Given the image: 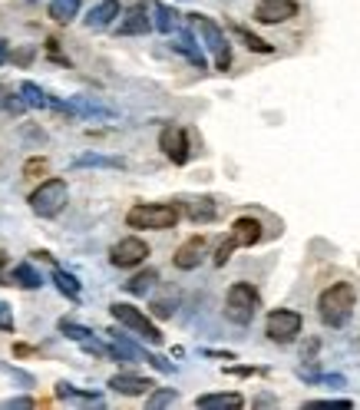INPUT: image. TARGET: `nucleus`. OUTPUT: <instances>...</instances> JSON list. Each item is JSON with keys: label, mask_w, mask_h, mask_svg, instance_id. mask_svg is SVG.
I'll use <instances>...</instances> for the list:
<instances>
[{"label": "nucleus", "mask_w": 360, "mask_h": 410, "mask_svg": "<svg viewBox=\"0 0 360 410\" xmlns=\"http://www.w3.org/2000/svg\"><path fill=\"white\" fill-rule=\"evenodd\" d=\"M354 311H357V288L351 281H334L331 288H324L317 295V318L324 328L341 331L351 325Z\"/></svg>", "instance_id": "nucleus-1"}, {"label": "nucleus", "mask_w": 360, "mask_h": 410, "mask_svg": "<svg viewBox=\"0 0 360 410\" xmlns=\"http://www.w3.org/2000/svg\"><path fill=\"white\" fill-rule=\"evenodd\" d=\"M182 219V209L175 202H139L126 212V225L139 232H169Z\"/></svg>", "instance_id": "nucleus-2"}, {"label": "nucleus", "mask_w": 360, "mask_h": 410, "mask_svg": "<svg viewBox=\"0 0 360 410\" xmlns=\"http://www.w3.org/2000/svg\"><path fill=\"white\" fill-rule=\"evenodd\" d=\"M258 308H261V295L251 281H235L225 291V318L238 328H248L255 321Z\"/></svg>", "instance_id": "nucleus-3"}, {"label": "nucleus", "mask_w": 360, "mask_h": 410, "mask_svg": "<svg viewBox=\"0 0 360 410\" xmlns=\"http://www.w3.org/2000/svg\"><path fill=\"white\" fill-rule=\"evenodd\" d=\"M30 212L40 219H57L70 202V185L63 179H43L37 189L30 192Z\"/></svg>", "instance_id": "nucleus-4"}, {"label": "nucleus", "mask_w": 360, "mask_h": 410, "mask_svg": "<svg viewBox=\"0 0 360 410\" xmlns=\"http://www.w3.org/2000/svg\"><path fill=\"white\" fill-rule=\"evenodd\" d=\"M304 331V315L301 311H294V308H271L265 318V338L271 344H281V347H288V344H294L298 338H301Z\"/></svg>", "instance_id": "nucleus-5"}, {"label": "nucleus", "mask_w": 360, "mask_h": 410, "mask_svg": "<svg viewBox=\"0 0 360 410\" xmlns=\"http://www.w3.org/2000/svg\"><path fill=\"white\" fill-rule=\"evenodd\" d=\"M109 315H113L123 328H129V331H133L139 341H146V344H162V338H165V334L159 331V325H156V321H152L146 311H139L136 305L113 301V305H109Z\"/></svg>", "instance_id": "nucleus-6"}, {"label": "nucleus", "mask_w": 360, "mask_h": 410, "mask_svg": "<svg viewBox=\"0 0 360 410\" xmlns=\"http://www.w3.org/2000/svg\"><path fill=\"white\" fill-rule=\"evenodd\" d=\"M192 23H195L202 43H205V50H209L212 60H215V70L225 73V70L231 67V43H228L225 30L218 27L212 17H205V14H192Z\"/></svg>", "instance_id": "nucleus-7"}, {"label": "nucleus", "mask_w": 360, "mask_h": 410, "mask_svg": "<svg viewBox=\"0 0 360 410\" xmlns=\"http://www.w3.org/2000/svg\"><path fill=\"white\" fill-rule=\"evenodd\" d=\"M159 149L172 166H185L189 163V156H192L189 133H185L182 126H165V129L159 133Z\"/></svg>", "instance_id": "nucleus-8"}, {"label": "nucleus", "mask_w": 360, "mask_h": 410, "mask_svg": "<svg viewBox=\"0 0 360 410\" xmlns=\"http://www.w3.org/2000/svg\"><path fill=\"white\" fill-rule=\"evenodd\" d=\"M146 258H149V245L143 239H136V235H126V239H119L109 248V265L116 268H136L143 265Z\"/></svg>", "instance_id": "nucleus-9"}, {"label": "nucleus", "mask_w": 360, "mask_h": 410, "mask_svg": "<svg viewBox=\"0 0 360 410\" xmlns=\"http://www.w3.org/2000/svg\"><path fill=\"white\" fill-rule=\"evenodd\" d=\"M205 255H209V242H205V235H192V239L182 242L179 252L172 255V265L179 268V271H195V268L205 261Z\"/></svg>", "instance_id": "nucleus-10"}, {"label": "nucleus", "mask_w": 360, "mask_h": 410, "mask_svg": "<svg viewBox=\"0 0 360 410\" xmlns=\"http://www.w3.org/2000/svg\"><path fill=\"white\" fill-rule=\"evenodd\" d=\"M298 17V0H258L255 4V20L258 23H288Z\"/></svg>", "instance_id": "nucleus-11"}, {"label": "nucleus", "mask_w": 360, "mask_h": 410, "mask_svg": "<svg viewBox=\"0 0 360 410\" xmlns=\"http://www.w3.org/2000/svg\"><path fill=\"white\" fill-rule=\"evenodd\" d=\"M119 33L123 37H143V33H149L152 30V20H149V4L146 0H139V4H133V7L126 10V14H119Z\"/></svg>", "instance_id": "nucleus-12"}, {"label": "nucleus", "mask_w": 360, "mask_h": 410, "mask_svg": "<svg viewBox=\"0 0 360 410\" xmlns=\"http://www.w3.org/2000/svg\"><path fill=\"white\" fill-rule=\"evenodd\" d=\"M179 209H182V215L189 222H195V225H209V222L218 219V205L209 195H192V199L182 202Z\"/></svg>", "instance_id": "nucleus-13"}, {"label": "nucleus", "mask_w": 360, "mask_h": 410, "mask_svg": "<svg viewBox=\"0 0 360 410\" xmlns=\"http://www.w3.org/2000/svg\"><path fill=\"white\" fill-rule=\"evenodd\" d=\"M119 14H123V4H119V0H99L83 17V23L89 30H109L116 20H119Z\"/></svg>", "instance_id": "nucleus-14"}, {"label": "nucleus", "mask_w": 360, "mask_h": 410, "mask_svg": "<svg viewBox=\"0 0 360 410\" xmlns=\"http://www.w3.org/2000/svg\"><path fill=\"white\" fill-rule=\"evenodd\" d=\"M261 222L251 219V215H241V219L231 222V232H228V239L235 242V248H251L261 242Z\"/></svg>", "instance_id": "nucleus-15"}, {"label": "nucleus", "mask_w": 360, "mask_h": 410, "mask_svg": "<svg viewBox=\"0 0 360 410\" xmlns=\"http://www.w3.org/2000/svg\"><path fill=\"white\" fill-rule=\"evenodd\" d=\"M152 387H156V384H152L149 377H143V374H113V377H109V391L123 394V397H143Z\"/></svg>", "instance_id": "nucleus-16"}, {"label": "nucleus", "mask_w": 360, "mask_h": 410, "mask_svg": "<svg viewBox=\"0 0 360 410\" xmlns=\"http://www.w3.org/2000/svg\"><path fill=\"white\" fill-rule=\"evenodd\" d=\"M172 47L179 50L182 57L189 60L195 70H209V60H205V53H202V47H199V40H195V33H192L189 27L175 33V43H172Z\"/></svg>", "instance_id": "nucleus-17"}, {"label": "nucleus", "mask_w": 360, "mask_h": 410, "mask_svg": "<svg viewBox=\"0 0 360 410\" xmlns=\"http://www.w3.org/2000/svg\"><path fill=\"white\" fill-rule=\"evenodd\" d=\"M67 106L70 116H83V119H109V116H116L109 106L93 99V96H73V99H67Z\"/></svg>", "instance_id": "nucleus-18"}, {"label": "nucleus", "mask_w": 360, "mask_h": 410, "mask_svg": "<svg viewBox=\"0 0 360 410\" xmlns=\"http://www.w3.org/2000/svg\"><path fill=\"white\" fill-rule=\"evenodd\" d=\"M195 407L199 410H238V407H245V397L235 391H228V394H202L199 401H195Z\"/></svg>", "instance_id": "nucleus-19"}, {"label": "nucleus", "mask_w": 360, "mask_h": 410, "mask_svg": "<svg viewBox=\"0 0 360 410\" xmlns=\"http://www.w3.org/2000/svg\"><path fill=\"white\" fill-rule=\"evenodd\" d=\"M7 285H17V288H23V291H37V288H43V275H40L30 261H23V265H13Z\"/></svg>", "instance_id": "nucleus-20"}, {"label": "nucleus", "mask_w": 360, "mask_h": 410, "mask_svg": "<svg viewBox=\"0 0 360 410\" xmlns=\"http://www.w3.org/2000/svg\"><path fill=\"white\" fill-rule=\"evenodd\" d=\"M73 169H126V159L103 153H83L73 159Z\"/></svg>", "instance_id": "nucleus-21"}, {"label": "nucleus", "mask_w": 360, "mask_h": 410, "mask_svg": "<svg viewBox=\"0 0 360 410\" xmlns=\"http://www.w3.org/2000/svg\"><path fill=\"white\" fill-rule=\"evenodd\" d=\"M149 14H152V27L159 30V33H175L179 27V14L169 7V4H149Z\"/></svg>", "instance_id": "nucleus-22"}, {"label": "nucleus", "mask_w": 360, "mask_h": 410, "mask_svg": "<svg viewBox=\"0 0 360 410\" xmlns=\"http://www.w3.org/2000/svg\"><path fill=\"white\" fill-rule=\"evenodd\" d=\"M20 99L27 103V109H50V93L43 90V86H37L33 80H23V83L17 86Z\"/></svg>", "instance_id": "nucleus-23"}, {"label": "nucleus", "mask_w": 360, "mask_h": 410, "mask_svg": "<svg viewBox=\"0 0 360 410\" xmlns=\"http://www.w3.org/2000/svg\"><path fill=\"white\" fill-rule=\"evenodd\" d=\"M156 281H159V271H156V268H146V271H136L123 288H126V295L143 298V295H149L152 288H156Z\"/></svg>", "instance_id": "nucleus-24"}, {"label": "nucleus", "mask_w": 360, "mask_h": 410, "mask_svg": "<svg viewBox=\"0 0 360 410\" xmlns=\"http://www.w3.org/2000/svg\"><path fill=\"white\" fill-rule=\"evenodd\" d=\"M53 285H57V291L63 298H70V301H80V295H83V285L76 281V275H70V271H63V268H53Z\"/></svg>", "instance_id": "nucleus-25"}, {"label": "nucleus", "mask_w": 360, "mask_h": 410, "mask_svg": "<svg viewBox=\"0 0 360 410\" xmlns=\"http://www.w3.org/2000/svg\"><path fill=\"white\" fill-rule=\"evenodd\" d=\"M57 331L63 334V338H70V341H76V344H83V341H89V338H96L93 328L80 325V321H73V318H60Z\"/></svg>", "instance_id": "nucleus-26"}, {"label": "nucleus", "mask_w": 360, "mask_h": 410, "mask_svg": "<svg viewBox=\"0 0 360 410\" xmlns=\"http://www.w3.org/2000/svg\"><path fill=\"white\" fill-rule=\"evenodd\" d=\"M231 30H235V37L241 40V43H245V47L251 50V53H265V57H268V53H275V47H271L268 40H261L258 33H251L248 27H241V23H235Z\"/></svg>", "instance_id": "nucleus-27"}, {"label": "nucleus", "mask_w": 360, "mask_h": 410, "mask_svg": "<svg viewBox=\"0 0 360 410\" xmlns=\"http://www.w3.org/2000/svg\"><path fill=\"white\" fill-rule=\"evenodd\" d=\"M80 4L83 0H50V17L57 20V23H70L80 14Z\"/></svg>", "instance_id": "nucleus-28"}, {"label": "nucleus", "mask_w": 360, "mask_h": 410, "mask_svg": "<svg viewBox=\"0 0 360 410\" xmlns=\"http://www.w3.org/2000/svg\"><path fill=\"white\" fill-rule=\"evenodd\" d=\"M27 109V103L20 99V93H13L10 86H0V113L4 116H20Z\"/></svg>", "instance_id": "nucleus-29"}, {"label": "nucleus", "mask_w": 360, "mask_h": 410, "mask_svg": "<svg viewBox=\"0 0 360 410\" xmlns=\"http://www.w3.org/2000/svg\"><path fill=\"white\" fill-rule=\"evenodd\" d=\"M175 401H179V391H172V387H159V391H149V397H146V407L159 410V407H172Z\"/></svg>", "instance_id": "nucleus-30"}, {"label": "nucleus", "mask_w": 360, "mask_h": 410, "mask_svg": "<svg viewBox=\"0 0 360 410\" xmlns=\"http://www.w3.org/2000/svg\"><path fill=\"white\" fill-rule=\"evenodd\" d=\"M57 397H60V401H89V404H99V394L76 391L73 384H67V381H60V384H57Z\"/></svg>", "instance_id": "nucleus-31"}, {"label": "nucleus", "mask_w": 360, "mask_h": 410, "mask_svg": "<svg viewBox=\"0 0 360 410\" xmlns=\"http://www.w3.org/2000/svg\"><path fill=\"white\" fill-rule=\"evenodd\" d=\"M175 305H179V298H175V295H169V298H156V301L149 305V311H152V318H162V321H165V318L175 315Z\"/></svg>", "instance_id": "nucleus-32"}, {"label": "nucleus", "mask_w": 360, "mask_h": 410, "mask_svg": "<svg viewBox=\"0 0 360 410\" xmlns=\"http://www.w3.org/2000/svg\"><path fill=\"white\" fill-rule=\"evenodd\" d=\"M354 401H347V397H331V401H307L304 404V410H351Z\"/></svg>", "instance_id": "nucleus-33"}, {"label": "nucleus", "mask_w": 360, "mask_h": 410, "mask_svg": "<svg viewBox=\"0 0 360 410\" xmlns=\"http://www.w3.org/2000/svg\"><path fill=\"white\" fill-rule=\"evenodd\" d=\"M47 172H50V163L43 156H33V159L23 163V176H27V179H40V176H47Z\"/></svg>", "instance_id": "nucleus-34"}, {"label": "nucleus", "mask_w": 360, "mask_h": 410, "mask_svg": "<svg viewBox=\"0 0 360 410\" xmlns=\"http://www.w3.org/2000/svg\"><path fill=\"white\" fill-rule=\"evenodd\" d=\"M231 252H235V242H231V239H222V245H218V248H215V255H212L215 268L228 265V258H231Z\"/></svg>", "instance_id": "nucleus-35"}, {"label": "nucleus", "mask_w": 360, "mask_h": 410, "mask_svg": "<svg viewBox=\"0 0 360 410\" xmlns=\"http://www.w3.org/2000/svg\"><path fill=\"white\" fill-rule=\"evenodd\" d=\"M13 311H10V305L7 301H0V331L4 334H13Z\"/></svg>", "instance_id": "nucleus-36"}, {"label": "nucleus", "mask_w": 360, "mask_h": 410, "mask_svg": "<svg viewBox=\"0 0 360 410\" xmlns=\"http://www.w3.org/2000/svg\"><path fill=\"white\" fill-rule=\"evenodd\" d=\"M0 407L4 410H30V407H37V401H33V397H10V401H0Z\"/></svg>", "instance_id": "nucleus-37"}, {"label": "nucleus", "mask_w": 360, "mask_h": 410, "mask_svg": "<svg viewBox=\"0 0 360 410\" xmlns=\"http://www.w3.org/2000/svg\"><path fill=\"white\" fill-rule=\"evenodd\" d=\"M0 371H7L13 381H20L23 387H33V377H30L27 371H20V367H10V364H0Z\"/></svg>", "instance_id": "nucleus-38"}, {"label": "nucleus", "mask_w": 360, "mask_h": 410, "mask_svg": "<svg viewBox=\"0 0 360 410\" xmlns=\"http://www.w3.org/2000/svg\"><path fill=\"white\" fill-rule=\"evenodd\" d=\"M146 364H152V367H156V371H162V374H172V371H175V364L165 361V357H159V354H152V351H149V357H146Z\"/></svg>", "instance_id": "nucleus-39"}, {"label": "nucleus", "mask_w": 360, "mask_h": 410, "mask_svg": "<svg viewBox=\"0 0 360 410\" xmlns=\"http://www.w3.org/2000/svg\"><path fill=\"white\" fill-rule=\"evenodd\" d=\"M317 347H321V341H317V338H307V347L301 351V361L304 364H317Z\"/></svg>", "instance_id": "nucleus-40"}, {"label": "nucleus", "mask_w": 360, "mask_h": 410, "mask_svg": "<svg viewBox=\"0 0 360 410\" xmlns=\"http://www.w3.org/2000/svg\"><path fill=\"white\" fill-rule=\"evenodd\" d=\"M10 60H13V63H20V67H27L30 60H33V50H20V53H13Z\"/></svg>", "instance_id": "nucleus-41"}, {"label": "nucleus", "mask_w": 360, "mask_h": 410, "mask_svg": "<svg viewBox=\"0 0 360 410\" xmlns=\"http://www.w3.org/2000/svg\"><path fill=\"white\" fill-rule=\"evenodd\" d=\"M228 374H238V377H248V374H258V367H228Z\"/></svg>", "instance_id": "nucleus-42"}, {"label": "nucleus", "mask_w": 360, "mask_h": 410, "mask_svg": "<svg viewBox=\"0 0 360 410\" xmlns=\"http://www.w3.org/2000/svg\"><path fill=\"white\" fill-rule=\"evenodd\" d=\"M7 60H10V43L7 40H0V67H4Z\"/></svg>", "instance_id": "nucleus-43"}, {"label": "nucleus", "mask_w": 360, "mask_h": 410, "mask_svg": "<svg viewBox=\"0 0 360 410\" xmlns=\"http://www.w3.org/2000/svg\"><path fill=\"white\" fill-rule=\"evenodd\" d=\"M13 354H17V357H27V354H33V347H30V344H17Z\"/></svg>", "instance_id": "nucleus-44"}, {"label": "nucleus", "mask_w": 360, "mask_h": 410, "mask_svg": "<svg viewBox=\"0 0 360 410\" xmlns=\"http://www.w3.org/2000/svg\"><path fill=\"white\" fill-rule=\"evenodd\" d=\"M4 268H7V252H0V285H7L4 281Z\"/></svg>", "instance_id": "nucleus-45"}, {"label": "nucleus", "mask_w": 360, "mask_h": 410, "mask_svg": "<svg viewBox=\"0 0 360 410\" xmlns=\"http://www.w3.org/2000/svg\"><path fill=\"white\" fill-rule=\"evenodd\" d=\"M30 4H37V0H30Z\"/></svg>", "instance_id": "nucleus-46"}]
</instances>
